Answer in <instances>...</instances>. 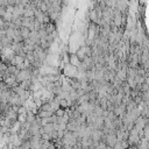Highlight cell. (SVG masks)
Here are the masks:
<instances>
[{
	"label": "cell",
	"mask_w": 149,
	"mask_h": 149,
	"mask_svg": "<svg viewBox=\"0 0 149 149\" xmlns=\"http://www.w3.org/2000/svg\"><path fill=\"white\" fill-rule=\"evenodd\" d=\"M77 72H78V69L71 64H65V66L63 69V73L65 76V78H76Z\"/></svg>",
	"instance_id": "6da1fadb"
},
{
	"label": "cell",
	"mask_w": 149,
	"mask_h": 149,
	"mask_svg": "<svg viewBox=\"0 0 149 149\" xmlns=\"http://www.w3.org/2000/svg\"><path fill=\"white\" fill-rule=\"evenodd\" d=\"M104 136H105V134L102 133L101 129H93L92 133H91V136H90V137L92 139L93 142H99V141L102 140Z\"/></svg>",
	"instance_id": "7a4b0ae2"
},
{
	"label": "cell",
	"mask_w": 149,
	"mask_h": 149,
	"mask_svg": "<svg viewBox=\"0 0 149 149\" xmlns=\"http://www.w3.org/2000/svg\"><path fill=\"white\" fill-rule=\"evenodd\" d=\"M116 136H115V134H106L105 135V137H104V141L102 142H105L106 143V146H108V147H112L113 148V146L116 143Z\"/></svg>",
	"instance_id": "3957f363"
},
{
	"label": "cell",
	"mask_w": 149,
	"mask_h": 149,
	"mask_svg": "<svg viewBox=\"0 0 149 149\" xmlns=\"http://www.w3.org/2000/svg\"><path fill=\"white\" fill-rule=\"evenodd\" d=\"M80 63H81V61H79V58L74 55V54H71L70 56H69V64H71V65H73L74 68H79V65H80Z\"/></svg>",
	"instance_id": "277c9868"
},
{
	"label": "cell",
	"mask_w": 149,
	"mask_h": 149,
	"mask_svg": "<svg viewBox=\"0 0 149 149\" xmlns=\"http://www.w3.org/2000/svg\"><path fill=\"white\" fill-rule=\"evenodd\" d=\"M19 33H20V36H21L23 40H27V38L29 37L30 30H29L28 28H26V27H20V28H19Z\"/></svg>",
	"instance_id": "5b68a950"
},
{
	"label": "cell",
	"mask_w": 149,
	"mask_h": 149,
	"mask_svg": "<svg viewBox=\"0 0 149 149\" xmlns=\"http://www.w3.org/2000/svg\"><path fill=\"white\" fill-rule=\"evenodd\" d=\"M49 105H50V108H51V111H52V112H55L56 109L61 108V107H59V100H58L56 97H55L52 100H50V101H49Z\"/></svg>",
	"instance_id": "8992f818"
},
{
	"label": "cell",
	"mask_w": 149,
	"mask_h": 149,
	"mask_svg": "<svg viewBox=\"0 0 149 149\" xmlns=\"http://www.w3.org/2000/svg\"><path fill=\"white\" fill-rule=\"evenodd\" d=\"M52 114H54L52 112H49V111H41V109H38L36 116H38V118H48V116H51Z\"/></svg>",
	"instance_id": "52a82bcc"
},
{
	"label": "cell",
	"mask_w": 149,
	"mask_h": 149,
	"mask_svg": "<svg viewBox=\"0 0 149 149\" xmlns=\"http://www.w3.org/2000/svg\"><path fill=\"white\" fill-rule=\"evenodd\" d=\"M42 129H43V133H48L49 134V133H51L54 130V123H51V122L50 123H47L45 126L42 127Z\"/></svg>",
	"instance_id": "ba28073f"
},
{
	"label": "cell",
	"mask_w": 149,
	"mask_h": 149,
	"mask_svg": "<svg viewBox=\"0 0 149 149\" xmlns=\"http://www.w3.org/2000/svg\"><path fill=\"white\" fill-rule=\"evenodd\" d=\"M12 19H13V15H12V13H8V12H6V13L2 15V20H3L5 22H12Z\"/></svg>",
	"instance_id": "9c48e42d"
},
{
	"label": "cell",
	"mask_w": 149,
	"mask_h": 149,
	"mask_svg": "<svg viewBox=\"0 0 149 149\" xmlns=\"http://www.w3.org/2000/svg\"><path fill=\"white\" fill-rule=\"evenodd\" d=\"M54 114H55L56 116H63V115L65 114V109H64V108H58V109H56V111L54 112Z\"/></svg>",
	"instance_id": "30bf717a"
},
{
	"label": "cell",
	"mask_w": 149,
	"mask_h": 149,
	"mask_svg": "<svg viewBox=\"0 0 149 149\" xmlns=\"http://www.w3.org/2000/svg\"><path fill=\"white\" fill-rule=\"evenodd\" d=\"M41 139H42V140H45V141H51L50 135H49L48 133H43V134H41Z\"/></svg>",
	"instance_id": "8fae6325"
},
{
	"label": "cell",
	"mask_w": 149,
	"mask_h": 149,
	"mask_svg": "<svg viewBox=\"0 0 149 149\" xmlns=\"http://www.w3.org/2000/svg\"><path fill=\"white\" fill-rule=\"evenodd\" d=\"M113 149H123V147H122V143H121V141H116V143L113 146Z\"/></svg>",
	"instance_id": "7c38bea8"
},
{
	"label": "cell",
	"mask_w": 149,
	"mask_h": 149,
	"mask_svg": "<svg viewBox=\"0 0 149 149\" xmlns=\"http://www.w3.org/2000/svg\"><path fill=\"white\" fill-rule=\"evenodd\" d=\"M65 134V130H57V139H63Z\"/></svg>",
	"instance_id": "4fadbf2b"
},
{
	"label": "cell",
	"mask_w": 149,
	"mask_h": 149,
	"mask_svg": "<svg viewBox=\"0 0 149 149\" xmlns=\"http://www.w3.org/2000/svg\"><path fill=\"white\" fill-rule=\"evenodd\" d=\"M106 149H113V148H112V147H108V146H107V147H106Z\"/></svg>",
	"instance_id": "5bb4252c"
},
{
	"label": "cell",
	"mask_w": 149,
	"mask_h": 149,
	"mask_svg": "<svg viewBox=\"0 0 149 149\" xmlns=\"http://www.w3.org/2000/svg\"><path fill=\"white\" fill-rule=\"evenodd\" d=\"M90 149H94V148H90Z\"/></svg>",
	"instance_id": "9a60e30c"
}]
</instances>
